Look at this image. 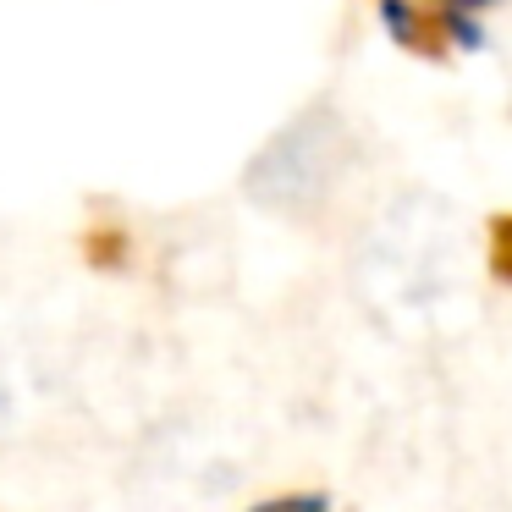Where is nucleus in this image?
Listing matches in <instances>:
<instances>
[{
	"label": "nucleus",
	"instance_id": "f257e3e1",
	"mask_svg": "<svg viewBox=\"0 0 512 512\" xmlns=\"http://www.w3.org/2000/svg\"><path fill=\"white\" fill-rule=\"evenodd\" d=\"M490 276H496L501 287H512V215L490 226Z\"/></svg>",
	"mask_w": 512,
	"mask_h": 512
},
{
	"label": "nucleus",
	"instance_id": "f03ea898",
	"mask_svg": "<svg viewBox=\"0 0 512 512\" xmlns=\"http://www.w3.org/2000/svg\"><path fill=\"white\" fill-rule=\"evenodd\" d=\"M259 512H325V501H314V496H292V501H270V507H259Z\"/></svg>",
	"mask_w": 512,
	"mask_h": 512
}]
</instances>
